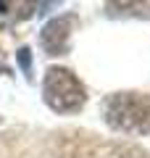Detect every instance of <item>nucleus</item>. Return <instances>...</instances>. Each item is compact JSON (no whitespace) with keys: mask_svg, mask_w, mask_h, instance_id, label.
Masks as SVG:
<instances>
[{"mask_svg":"<svg viewBox=\"0 0 150 158\" xmlns=\"http://www.w3.org/2000/svg\"><path fill=\"white\" fill-rule=\"evenodd\" d=\"M103 121L121 135H150V95L148 92H111L100 106Z\"/></svg>","mask_w":150,"mask_h":158,"instance_id":"obj_2","label":"nucleus"},{"mask_svg":"<svg viewBox=\"0 0 150 158\" xmlns=\"http://www.w3.org/2000/svg\"><path fill=\"white\" fill-rule=\"evenodd\" d=\"M16 58H19V66H21V71H24V77L32 82V71H34V61H32V50H29L27 45L24 48H19V53H16Z\"/></svg>","mask_w":150,"mask_h":158,"instance_id":"obj_5","label":"nucleus"},{"mask_svg":"<svg viewBox=\"0 0 150 158\" xmlns=\"http://www.w3.org/2000/svg\"><path fill=\"white\" fill-rule=\"evenodd\" d=\"M74 27H77V13H63V16L50 19L42 27V32H40V45H42V50L50 58L66 56Z\"/></svg>","mask_w":150,"mask_h":158,"instance_id":"obj_4","label":"nucleus"},{"mask_svg":"<svg viewBox=\"0 0 150 158\" xmlns=\"http://www.w3.org/2000/svg\"><path fill=\"white\" fill-rule=\"evenodd\" d=\"M0 158H150V153L87 129L45 132L16 127L0 132Z\"/></svg>","mask_w":150,"mask_h":158,"instance_id":"obj_1","label":"nucleus"},{"mask_svg":"<svg viewBox=\"0 0 150 158\" xmlns=\"http://www.w3.org/2000/svg\"><path fill=\"white\" fill-rule=\"evenodd\" d=\"M42 100L56 113H79L87 103V90L71 69L50 66L42 79Z\"/></svg>","mask_w":150,"mask_h":158,"instance_id":"obj_3","label":"nucleus"}]
</instances>
